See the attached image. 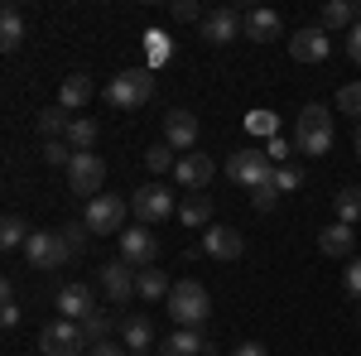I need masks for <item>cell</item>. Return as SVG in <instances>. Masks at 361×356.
Instances as JSON below:
<instances>
[{
	"mask_svg": "<svg viewBox=\"0 0 361 356\" xmlns=\"http://www.w3.org/2000/svg\"><path fill=\"white\" fill-rule=\"evenodd\" d=\"M178 221H183V231H207V226H212V197L188 192V197L178 202Z\"/></svg>",
	"mask_w": 361,
	"mask_h": 356,
	"instance_id": "44dd1931",
	"label": "cell"
},
{
	"mask_svg": "<svg viewBox=\"0 0 361 356\" xmlns=\"http://www.w3.org/2000/svg\"><path fill=\"white\" fill-rule=\"evenodd\" d=\"M68 255H73V250L63 246V236H58V231H34V236L25 241L29 270H63V265H68Z\"/></svg>",
	"mask_w": 361,
	"mask_h": 356,
	"instance_id": "9c48e42d",
	"label": "cell"
},
{
	"mask_svg": "<svg viewBox=\"0 0 361 356\" xmlns=\"http://www.w3.org/2000/svg\"><path fill=\"white\" fill-rule=\"evenodd\" d=\"M87 313H97V294H92L87 284H63V289H58V318L82 323Z\"/></svg>",
	"mask_w": 361,
	"mask_h": 356,
	"instance_id": "9a60e30c",
	"label": "cell"
},
{
	"mask_svg": "<svg viewBox=\"0 0 361 356\" xmlns=\"http://www.w3.org/2000/svg\"><path fill=\"white\" fill-rule=\"evenodd\" d=\"M202 15H207V10H202V5H197V0H173V20H178V25H202Z\"/></svg>",
	"mask_w": 361,
	"mask_h": 356,
	"instance_id": "8d00e7d4",
	"label": "cell"
},
{
	"mask_svg": "<svg viewBox=\"0 0 361 356\" xmlns=\"http://www.w3.org/2000/svg\"><path fill=\"white\" fill-rule=\"evenodd\" d=\"M352 246H357V231H352L347 221H333V226H323V231H318V250H323V255H333V260L352 255Z\"/></svg>",
	"mask_w": 361,
	"mask_h": 356,
	"instance_id": "7402d4cb",
	"label": "cell"
},
{
	"mask_svg": "<svg viewBox=\"0 0 361 356\" xmlns=\"http://www.w3.org/2000/svg\"><path fill=\"white\" fill-rule=\"evenodd\" d=\"M275 202H279V188H275V183H265V188L250 192V207H255V212H275Z\"/></svg>",
	"mask_w": 361,
	"mask_h": 356,
	"instance_id": "74e56055",
	"label": "cell"
},
{
	"mask_svg": "<svg viewBox=\"0 0 361 356\" xmlns=\"http://www.w3.org/2000/svg\"><path fill=\"white\" fill-rule=\"evenodd\" d=\"M337 111H342V116H357V121H361V82H347L342 92H337Z\"/></svg>",
	"mask_w": 361,
	"mask_h": 356,
	"instance_id": "1f68e13d",
	"label": "cell"
},
{
	"mask_svg": "<svg viewBox=\"0 0 361 356\" xmlns=\"http://www.w3.org/2000/svg\"><path fill=\"white\" fill-rule=\"evenodd\" d=\"M212 173H217V164H212V154H183L178 164H173V178L183 183V188H207L212 183Z\"/></svg>",
	"mask_w": 361,
	"mask_h": 356,
	"instance_id": "e0dca14e",
	"label": "cell"
},
{
	"mask_svg": "<svg viewBox=\"0 0 361 356\" xmlns=\"http://www.w3.org/2000/svg\"><path fill=\"white\" fill-rule=\"evenodd\" d=\"M173 154H178V149H169L164 140H159V145L145 149V168H149V173H173V164H178Z\"/></svg>",
	"mask_w": 361,
	"mask_h": 356,
	"instance_id": "4dcf8cb0",
	"label": "cell"
},
{
	"mask_svg": "<svg viewBox=\"0 0 361 356\" xmlns=\"http://www.w3.org/2000/svg\"><path fill=\"white\" fill-rule=\"evenodd\" d=\"M20 44H25V15H20V5H5L0 10V49L15 54Z\"/></svg>",
	"mask_w": 361,
	"mask_h": 356,
	"instance_id": "d4e9b609",
	"label": "cell"
},
{
	"mask_svg": "<svg viewBox=\"0 0 361 356\" xmlns=\"http://www.w3.org/2000/svg\"><path fill=\"white\" fill-rule=\"evenodd\" d=\"M164 145L169 149H178V154H193V145H197V116L193 111H169L164 116Z\"/></svg>",
	"mask_w": 361,
	"mask_h": 356,
	"instance_id": "4fadbf2b",
	"label": "cell"
},
{
	"mask_svg": "<svg viewBox=\"0 0 361 356\" xmlns=\"http://www.w3.org/2000/svg\"><path fill=\"white\" fill-rule=\"evenodd\" d=\"M116 241H121V260H126L130 270H149V265H154V255H159V241H154V231H149V226H126Z\"/></svg>",
	"mask_w": 361,
	"mask_h": 356,
	"instance_id": "30bf717a",
	"label": "cell"
},
{
	"mask_svg": "<svg viewBox=\"0 0 361 356\" xmlns=\"http://www.w3.org/2000/svg\"><path fill=\"white\" fill-rule=\"evenodd\" d=\"M169 318L178 323V328H202L207 323V313H212V299H207V289L197 284V279H178L173 289H169Z\"/></svg>",
	"mask_w": 361,
	"mask_h": 356,
	"instance_id": "7a4b0ae2",
	"label": "cell"
},
{
	"mask_svg": "<svg viewBox=\"0 0 361 356\" xmlns=\"http://www.w3.org/2000/svg\"><path fill=\"white\" fill-rule=\"evenodd\" d=\"M29 236H34V231L25 226V217H15V212H10V217L0 221V246H5V250H25Z\"/></svg>",
	"mask_w": 361,
	"mask_h": 356,
	"instance_id": "f546056e",
	"label": "cell"
},
{
	"mask_svg": "<svg viewBox=\"0 0 361 356\" xmlns=\"http://www.w3.org/2000/svg\"><path fill=\"white\" fill-rule=\"evenodd\" d=\"M68 188L82 192L87 202L102 197V188H106V159H102V154H73V164H68Z\"/></svg>",
	"mask_w": 361,
	"mask_h": 356,
	"instance_id": "ba28073f",
	"label": "cell"
},
{
	"mask_svg": "<svg viewBox=\"0 0 361 356\" xmlns=\"http://www.w3.org/2000/svg\"><path fill=\"white\" fill-rule=\"evenodd\" d=\"M149 97H154V73L149 68H126L106 82V106L116 111H140Z\"/></svg>",
	"mask_w": 361,
	"mask_h": 356,
	"instance_id": "3957f363",
	"label": "cell"
},
{
	"mask_svg": "<svg viewBox=\"0 0 361 356\" xmlns=\"http://www.w3.org/2000/svg\"><path fill=\"white\" fill-rule=\"evenodd\" d=\"M279 15L275 10H260V5H255V10H246V15H241V34H246V39H255V44H270V39H279Z\"/></svg>",
	"mask_w": 361,
	"mask_h": 356,
	"instance_id": "d6986e66",
	"label": "cell"
},
{
	"mask_svg": "<svg viewBox=\"0 0 361 356\" xmlns=\"http://www.w3.org/2000/svg\"><path fill=\"white\" fill-rule=\"evenodd\" d=\"M347 58H352V63H361V20L347 29Z\"/></svg>",
	"mask_w": 361,
	"mask_h": 356,
	"instance_id": "60d3db41",
	"label": "cell"
},
{
	"mask_svg": "<svg viewBox=\"0 0 361 356\" xmlns=\"http://www.w3.org/2000/svg\"><path fill=\"white\" fill-rule=\"evenodd\" d=\"M58 236H63V246H68L73 255H78V250L87 246V236H92V231H87L82 221H68V226H58Z\"/></svg>",
	"mask_w": 361,
	"mask_h": 356,
	"instance_id": "d590c367",
	"label": "cell"
},
{
	"mask_svg": "<svg viewBox=\"0 0 361 356\" xmlns=\"http://www.w3.org/2000/svg\"><path fill=\"white\" fill-rule=\"evenodd\" d=\"M34 125H39V135H44V140H63V135H68V125H73V111H63L54 102V106H44L39 116H34Z\"/></svg>",
	"mask_w": 361,
	"mask_h": 356,
	"instance_id": "484cf974",
	"label": "cell"
},
{
	"mask_svg": "<svg viewBox=\"0 0 361 356\" xmlns=\"http://www.w3.org/2000/svg\"><path fill=\"white\" fill-rule=\"evenodd\" d=\"M44 164H54V168H68V164H73L68 140H44Z\"/></svg>",
	"mask_w": 361,
	"mask_h": 356,
	"instance_id": "d6a6232c",
	"label": "cell"
},
{
	"mask_svg": "<svg viewBox=\"0 0 361 356\" xmlns=\"http://www.w3.org/2000/svg\"><path fill=\"white\" fill-rule=\"evenodd\" d=\"M130 212L140 217V226H159V221L178 217V202H173V192H169L164 183H145V188H135V197H130Z\"/></svg>",
	"mask_w": 361,
	"mask_h": 356,
	"instance_id": "8992f818",
	"label": "cell"
},
{
	"mask_svg": "<svg viewBox=\"0 0 361 356\" xmlns=\"http://www.w3.org/2000/svg\"><path fill=\"white\" fill-rule=\"evenodd\" d=\"M275 188H279V192L304 188V168H299V164H279V168H275Z\"/></svg>",
	"mask_w": 361,
	"mask_h": 356,
	"instance_id": "e575fe53",
	"label": "cell"
},
{
	"mask_svg": "<svg viewBox=\"0 0 361 356\" xmlns=\"http://www.w3.org/2000/svg\"><path fill=\"white\" fill-rule=\"evenodd\" d=\"M226 178L255 192V188H265V183H275V159L265 149H236L226 159Z\"/></svg>",
	"mask_w": 361,
	"mask_h": 356,
	"instance_id": "277c9868",
	"label": "cell"
},
{
	"mask_svg": "<svg viewBox=\"0 0 361 356\" xmlns=\"http://www.w3.org/2000/svg\"><path fill=\"white\" fill-rule=\"evenodd\" d=\"M29 356H34V352H29ZM39 356H44V352H39Z\"/></svg>",
	"mask_w": 361,
	"mask_h": 356,
	"instance_id": "c3c4849f",
	"label": "cell"
},
{
	"mask_svg": "<svg viewBox=\"0 0 361 356\" xmlns=\"http://www.w3.org/2000/svg\"><path fill=\"white\" fill-rule=\"evenodd\" d=\"M97 279H102V289H106V299H111V303H130V299H135L140 270H130V265L116 255V260H106V265H102V274H97Z\"/></svg>",
	"mask_w": 361,
	"mask_h": 356,
	"instance_id": "7c38bea8",
	"label": "cell"
},
{
	"mask_svg": "<svg viewBox=\"0 0 361 356\" xmlns=\"http://www.w3.org/2000/svg\"><path fill=\"white\" fill-rule=\"evenodd\" d=\"M97 135H102V125H97V121H92V116H73V125H68V149H73V154H92V149H97Z\"/></svg>",
	"mask_w": 361,
	"mask_h": 356,
	"instance_id": "603a6c76",
	"label": "cell"
},
{
	"mask_svg": "<svg viewBox=\"0 0 361 356\" xmlns=\"http://www.w3.org/2000/svg\"><path fill=\"white\" fill-rule=\"evenodd\" d=\"M121 347H126L130 356H149L154 352V328H149L145 313H130V318L121 323Z\"/></svg>",
	"mask_w": 361,
	"mask_h": 356,
	"instance_id": "ac0fdd59",
	"label": "cell"
},
{
	"mask_svg": "<svg viewBox=\"0 0 361 356\" xmlns=\"http://www.w3.org/2000/svg\"><path fill=\"white\" fill-rule=\"evenodd\" d=\"M39 352H44V356H87L82 323H68V318L49 323V328L39 332Z\"/></svg>",
	"mask_w": 361,
	"mask_h": 356,
	"instance_id": "52a82bcc",
	"label": "cell"
},
{
	"mask_svg": "<svg viewBox=\"0 0 361 356\" xmlns=\"http://www.w3.org/2000/svg\"><path fill=\"white\" fill-rule=\"evenodd\" d=\"M169 289H173V284H169V274H164V270H154V265H149V270H140V279H135V294H140L145 303L169 299Z\"/></svg>",
	"mask_w": 361,
	"mask_h": 356,
	"instance_id": "4316f807",
	"label": "cell"
},
{
	"mask_svg": "<svg viewBox=\"0 0 361 356\" xmlns=\"http://www.w3.org/2000/svg\"><path fill=\"white\" fill-rule=\"evenodd\" d=\"M111 332H116V318L106 313V308H97V313H87V318H82L87 347H97V342H111Z\"/></svg>",
	"mask_w": 361,
	"mask_h": 356,
	"instance_id": "83f0119b",
	"label": "cell"
},
{
	"mask_svg": "<svg viewBox=\"0 0 361 356\" xmlns=\"http://www.w3.org/2000/svg\"><path fill=\"white\" fill-rule=\"evenodd\" d=\"M92 97H97V87H92L87 73H68L63 87H58V106H63V111H82Z\"/></svg>",
	"mask_w": 361,
	"mask_h": 356,
	"instance_id": "ffe728a7",
	"label": "cell"
},
{
	"mask_svg": "<svg viewBox=\"0 0 361 356\" xmlns=\"http://www.w3.org/2000/svg\"><path fill=\"white\" fill-rule=\"evenodd\" d=\"M357 323H361V308H357Z\"/></svg>",
	"mask_w": 361,
	"mask_h": 356,
	"instance_id": "7dc6e473",
	"label": "cell"
},
{
	"mask_svg": "<svg viewBox=\"0 0 361 356\" xmlns=\"http://www.w3.org/2000/svg\"><path fill=\"white\" fill-rule=\"evenodd\" d=\"M202 39H207V44H217V49H222V44H231V39H241V15H236V10H207V15H202Z\"/></svg>",
	"mask_w": 361,
	"mask_h": 356,
	"instance_id": "5bb4252c",
	"label": "cell"
},
{
	"mask_svg": "<svg viewBox=\"0 0 361 356\" xmlns=\"http://www.w3.org/2000/svg\"><path fill=\"white\" fill-rule=\"evenodd\" d=\"M145 39H149V49H154V63H164V58H169V44H164V34H159V29H149Z\"/></svg>",
	"mask_w": 361,
	"mask_h": 356,
	"instance_id": "b9f144b4",
	"label": "cell"
},
{
	"mask_svg": "<svg viewBox=\"0 0 361 356\" xmlns=\"http://www.w3.org/2000/svg\"><path fill=\"white\" fill-rule=\"evenodd\" d=\"M328 54H333V39H328L323 25L294 29V39H289V58H294V63H323Z\"/></svg>",
	"mask_w": 361,
	"mask_h": 356,
	"instance_id": "8fae6325",
	"label": "cell"
},
{
	"mask_svg": "<svg viewBox=\"0 0 361 356\" xmlns=\"http://www.w3.org/2000/svg\"><path fill=\"white\" fill-rule=\"evenodd\" d=\"M202 352H207V337L197 328H173V337L159 347V356H202Z\"/></svg>",
	"mask_w": 361,
	"mask_h": 356,
	"instance_id": "cb8c5ba5",
	"label": "cell"
},
{
	"mask_svg": "<svg viewBox=\"0 0 361 356\" xmlns=\"http://www.w3.org/2000/svg\"><path fill=\"white\" fill-rule=\"evenodd\" d=\"M231 356H270L260 342H241V347H231Z\"/></svg>",
	"mask_w": 361,
	"mask_h": 356,
	"instance_id": "f6af8a7d",
	"label": "cell"
},
{
	"mask_svg": "<svg viewBox=\"0 0 361 356\" xmlns=\"http://www.w3.org/2000/svg\"><path fill=\"white\" fill-rule=\"evenodd\" d=\"M294 149H299V154H328V149H333V111L323 106V102H308V106L299 111Z\"/></svg>",
	"mask_w": 361,
	"mask_h": 356,
	"instance_id": "6da1fadb",
	"label": "cell"
},
{
	"mask_svg": "<svg viewBox=\"0 0 361 356\" xmlns=\"http://www.w3.org/2000/svg\"><path fill=\"white\" fill-rule=\"evenodd\" d=\"M357 159H361V125H357Z\"/></svg>",
	"mask_w": 361,
	"mask_h": 356,
	"instance_id": "bcb514c9",
	"label": "cell"
},
{
	"mask_svg": "<svg viewBox=\"0 0 361 356\" xmlns=\"http://www.w3.org/2000/svg\"><path fill=\"white\" fill-rule=\"evenodd\" d=\"M342 289H347V294L361 303V260H352V265L342 270Z\"/></svg>",
	"mask_w": 361,
	"mask_h": 356,
	"instance_id": "ab89813d",
	"label": "cell"
},
{
	"mask_svg": "<svg viewBox=\"0 0 361 356\" xmlns=\"http://www.w3.org/2000/svg\"><path fill=\"white\" fill-rule=\"evenodd\" d=\"M20 318H25V313H20V303H15V289L5 284V289H0V323H5V328H20Z\"/></svg>",
	"mask_w": 361,
	"mask_h": 356,
	"instance_id": "836d02e7",
	"label": "cell"
},
{
	"mask_svg": "<svg viewBox=\"0 0 361 356\" xmlns=\"http://www.w3.org/2000/svg\"><path fill=\"white\" fill-rule=\"evenodd\" d=\"M265 154H270V159H275V168H279V164H284V154H289V140H279V135H275V140H270V149H265Z\"/></svg>",
	"mask_w": 361,
	"mask_h": 356,
	"instance_id": "ee69618b",
	"label": "cell"
},
{
	"mask_svg": "<svg viewBox=\"0 0 361 356\" xmlns=\"http://www.w3.org/2000/svg\"><path fill=\"white\" fill-rule=\"evenodd\" d=\"M246 130H250V135H275V116H270V111H250Z\"/></svg>",
	"mask_w": 361,
	"mask_h": 356,
	"instance_id": "f35d334b",
	"label": "cell"
},
{
	"mask_svg": "<svg viewBox=\"0 0 361 356\" xmlns=\"http://www.w3.org/2000/svg\"><path fill=\"white\" fill-rule=\"evenodd\" d=\"M333 207H337V221H361V183H352V188L333 192Z\"/></svg>",
	"mask_w": 361,
	"mask_h": 356,
	"instance_id": "f1b7e54d",
	"label": "cell"
},
{
	"mask_svg": "<svg viewBox=\"0 0 361 356\" xmlns=\"http://www.w3.org/2000/svg\"><path fill=\"white\" fill-rule=\"evenodd\" d=\"M87 356H130V352L116 347V342H97V347H87Z\"/></svg>",
	"mask_w": 361,
	"mask_h": 356,
	"instance_id": "7bdbcfd3",
	"label": "cell"
},
{
	"mask_svg": "<svg viewBox=\"0 0 361 356\" xmlns=\"http://www.w3.org/2000/svg\"><path fill=\"white\" fill-rule=\"evenodd\" d=\"M126 212H130V202L126 197H116V192H102V197H92L82 212V226L92 236H121L126 231Z\"/></svg>",
	"mask_w": 361,
	"mask_h": 356,
	"instance_id": "5b68a950",
	"label": "cell"
},
{
	"mask_svg": "<svg viewBox=\"0 0 361 356\" xmlns=\"http://www.w3.org/2000/svg\"><path fill=\"white\" fill-rule=\"evenodd\" d=\"M241 250H246V241H241V231H236V226H207V231H202V255L236 260Z\"/></svg>",
	"mask_w": 361,
	"mask_h": 356,
	"instance_id": "2e32d148",
	"label": "cell"
}]
</instances>
